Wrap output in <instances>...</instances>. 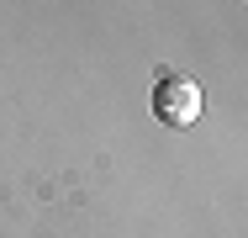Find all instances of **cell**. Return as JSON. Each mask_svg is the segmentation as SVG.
Here are the masks:
<instances>
[{
	"label": "cell",
	"instance_id": "cell-1",
	"mask_svg": "<svg viewBox=\"0 0 248 238\" xmlns=\"http://www.w3.org/2000/svg\"><path fill=\"white\" fill-rule=\"evenodd\" d=\"M153 117L164 127H190L201 117V85L190 74H158V85H153Z\"/></svg>",
	"mask_w": 248,
	"mask_h": 238
}]
</instances>
